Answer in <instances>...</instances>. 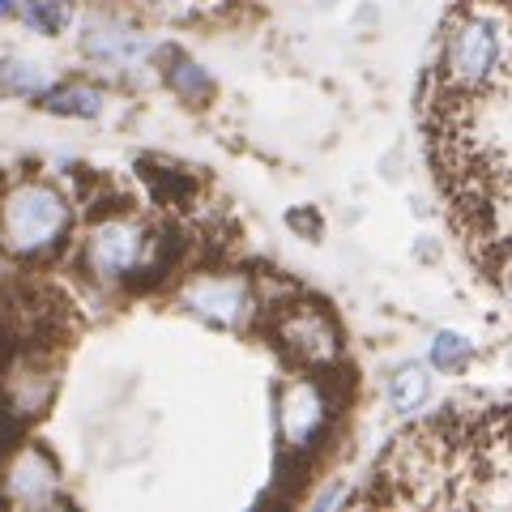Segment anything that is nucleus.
<instances>
[{
    "mask_svg": "<svg viewBox=\"0 0 512 512\" xmlns=\"http://www.w3.org/2000/svg\"><path fill=\"white\" fill-rule=\"evenodd\" d=\"M154 252H158V239L154 231L146 227V222H137V218H103V222H94V231L86 235V248H82V261L86 269L99 282H128V278H137V274H146L150 261H154Z\"/></svg>",
    "mask_w": 512,
    "mask_h": 512,
    "instance_id": "7ed1b4c3",
    "label": "nucleus"
},
{
    "mask_svg": "<svg viewBox=\"0 0 512 512\" xmlns=\"http://www.w3.org/2000/svg\"><path fill=\"white\" fill-rule=\"evenodd\" d=\"M103 107H107V94L99 86H86V82L52 86L43 94L47 116H64V120H94V116H103Z\"/></svg>",
    "mask_w": 512,
    "mask_h": 512,
    "instance_id": "9d476101",
    "label": "nucleus"
},
{
    "mask_svg": "<svg viewBox=\"0 0 512 512\" xmlns=\"http://www.w3.org/2000/svg\"><path fill=\"white\" fill-rule=\"evenodd\" d=\"M427 393H431V376L423 372L419 363L402 367V372L389 380V406H393L397 414H414V410L427 402Z\"/></svg>",
    "mask_w": 512,
    "mask_h": 512,
    "instance_id": "f8f14e48",
    "label": "nucleus"
},
{
    "mask_svg": "<svg viewBox=\"0 0 512 512\" xmlns=\"http://www.w3.org/2000/svg\"><path fill=\"white\" fill-rule=\"evenodd\" d=\"M163 82L175 99L188 103V107H210V99H214V77L205 73L197 60H188L184 52H167Z\"/></svg>",
    "mask_w": 512,
    "mask_h": 512,
    "instance_id": "1a4fd4ad",
    "label": "nucleus"
},
{
    "mask_svg": "<svg viewBox=\"0 0 512 512\" xmlns=\"http://www.w3.org/2000/svg\"><path fill=\"white\" fill-rule=\"evenodd\" d=\"M82 56L94 64H107V69H128V64H137L141 56H150V43L141 39L137 30H128L124 22L94 18L82 30Z\"/></svg>",
    "mask_w": 512,
    "mask_h": 512,
    "instance_id": "6e6552de",
    "label": "nucleus"
},
{
    "mask_svg": "<svg viewBox=\"0 0 512 512\" xmlns=\"http://www.w3.org/2000/svg\"><path fill=\"white\" fill-rule=\"evenodd\" d=\"M431 363H436L440 372H461V367L470 363V342L461 338V333H436V342H431Z\"/></svg>",
    "mask_w": 512,
    "mask_h": 512,
    "instance_id": "4468645a",
    "label": "nucleus"
},
{
    "mask_svg": "<svg viewBox=\"0 0 512 512\" xmlns=\"http://www.w3.org/2000/svg\"><path fill=\"white\" fill-rule=\"evenodd\" d=\"M274 342L303 367H329L342 355V338L333 316L320 303H291L274 316Z\"/></svg>",
    "mask_w": 512,
    "mask_h": 512,
    "instance_id": "20e7f679",
    "label": "nucleus"
},
{
    "mask_svg": "<svg viewBox=\"0 0 512 512\" xmlns=\"http://www.w3.org/2000/svg\"><path fill=\"white\" fill-rule=\"evenodd\" d=\"M180 308L188 316L205 320V325H218V329H244L252 312H256V295L248 278H235V274H201L192 278L184 291H180Z\"/></svg>",
    "mask_w": 512,
    "mask_h": 512,
    "instance_id": "39448f33",
    "label": "nucleus"
},
{
    "mask_svg": "<svg viewBox=\"0 0 512 512\" xmlns=\"http://www.w3.org/2000/svg\"><path fill=\"white\" fill-rule=\"evenodd\" d=\"M47 90H52V77H47L39 64H30V60H22V56L0 60V99L43 103Z\"/></svg>",
    "mask_w": 512,
    "mask_h": 512,
    "instance_id": "9b49d317",
    "label": "nucleus"
},
{
    "mask_svg": "<svg viewBox=\"0 0 512 512\" xmlns=\"http://www.w3.org/2000/svg\"><path fill=\"white\" fill-rule=\"evenodd\" d=\"M512 82V0H466L444 26L440 86L453 99Z\"/></svg>",
    "mask_w": 512,
    "mask_h": 512,
    "instance_id": "f257e3e1",
    "label": "nucleus"
},
{
    "mask_svg": "<svg viewBox=\"0 0 512 512\" xmlns=\"http://www.w3.org/2000/svg\"><path fill=\"white\" fill-rule=\"evenodd\" d=\"M73 231L69 197L47 180H22L0 197V248L22 261L56 252Z\"/></svg>",
    "mask_w": 512,
    "mask_h": 512,
    "instance_id": "f03ea898",
    "label": "nucleus"
},
{
    "mask_svg": "<svg viewBox=\"0 0 512 512\" xmlns=\"http://www.w3.org/2000/svg\"><path fill=\"white\" fill-rule=\"evenodd\" d=\"M495 282H500V291L512 299V248L504 252V261L500 265H495Z\"/></svg>",
    "mask_w": 512,
    "mask_h": 512,
    "instance_id": "2eb2a0df",
    "label": "nucleus"
},
{
    "mask_svg": "<svg viewBox=\"0 0 512 512\" xmlns=\"http://www.w3.org/2000/svg\"><path fill=\"white\" fill-rule=\"evenodd\" d=\"M329 423V397L312 380H291L278 397V436L286 453H303L320 440Z\"/></svg>",
    "mask_w": 512,
    "mask_h": 512,
    "instance_id": "423d86ee",
    "label": "nucleus"
},
{
    "mask_svg": "<svg viewBox=\"0 0 512 512\" xmlns=\"http://www.w3.org/2000/svg\"><path fill=\"white\" fill-rule=\"evenodd\" d=\"M13 13H22V0H0V22L13 18Z\"/></svg>",
    "mask_w": 512,
    "mask_h": 512,
    "instance_id": "dca6fc26",
    "label": "nucleus"
},
{
    "mask_svg": "<svg viewBox=\"0 0 512 512\" xmlns=\"http://www.w3.org/2000/svg\"><path fill=\"white\" fill-rule=\"evenodd\" d=\"M5 500L22 508H47L60 500V474L43 448H22L5 466Z\"/></svg>",
    "mask_w": 512,
    "mask_h": 512,
    "instance_id": "0eeeda50",
    "label": "nucleus"
},
{
    "mask_svg": "<svg viewBox=\"0 0 512 512\" xmlns=\"http://www.w3.org/2000/svg\"><path fill=\"white\" fill-rule=\"evenodd\" d=\"M22 18L30 30L56 39V35H64V26L73 22V5L69 0H22Z\"/></svg>",
    "mask_w": 512,
    "mask_h": 512,
    "instance_id": "ddd939ff",
    "label": "nucleus"
}]
</instances>
